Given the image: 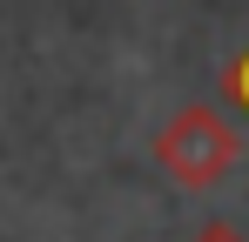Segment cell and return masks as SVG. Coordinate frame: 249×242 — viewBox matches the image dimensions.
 Returning <instances> with one entry per match:
<instances>
[{
    "label": "cell",
    "instance_id": "cell-1",
    "mask_svg": "<svg viewBox=\"0 0 249 242\" xmlns=\"http://www.w3.org/2000/svg\"><path fill=\"white\" fill-rule=\"evenodd\" d=\"M155 161L189 195H202V189H215L243 161V128L222 115V108H209V101H189L182 115H168L155 128Z\"/></svg>",
    "mask_w": 249,
    "mask_h": 242
},
{
    "label": "cell",
    "instance_id": "cell-2",
    "mask_svg": "<svg viewBox=\"0 0 249 242\" xmlns=\"http://www.w3.org/2000/svg\"><path fill=\"white\" fill-rule=\"evenodd\" d=\"M222 101L249 121V47H236V54H229V68H222Z\"/></svg>",
    "mask_w": 249,
    "mask_h": 242
},
{
    "label": "cell",
    "instance_id": "cell-3",
    "mask_svg": "<svg viewBox=\"0 0 249 242\" xmlns=\"http://www.w3.org/2000/svg\"><path fill=\"white\" fill-rule=\"evenodd\" d=\"M189 242H249V236L236 229V222H202V229H196Z\"/></svg>",
    "mask_w": 249,
    "mask_h": 242
}]
</instances>
